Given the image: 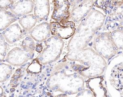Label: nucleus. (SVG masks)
I'll use <instances>...</instances> for the list:
<instances>
[{
	"label": "nucleus",
	"instance_id": "obj_3",
	"mask_svg": "<svg viewBox=\"0 0 123 97\" xmlns=\"http://www.w3.org/2000/svg\"><path fill=\"white\" fill-rule=\"evenodd\" d=\"M27 64H28V63L27 64H25V65H22L21 66V68H23V67H25V66Z\"/></svg>",
	"mask_w": 123,
	"mask_h": 97
},
{
	"label": "nucleus",
	"instance_id": "obj_15",
	"mask_svg": "<svg viewBox=\"0 0 123 97\" xmlns=\"http://www.w3.org/2000/svg\"><path fill=\"white\" fill-rule=\"evenodd\" d=\"M20 87H22V88H25V85H23V86H20Z\"/></svg>",
	"mask_w": 123,
	"mask_h": 97
},
{
	"label": "nucleus",
	"instance_id": "obj_61",
	"mask_svg": "<svg viewBox=\"0 0 123 97\" xmlns=\"http://www.w3.org/2000/svg\"></svg>",
	"mask_w": 123,
	"mask_h": 97
},
{
	"label": "nucleus",
	"instance_id": "obj_22",
	"mask_svg": "<svg viewBox=\"0 0 123 97\" xmlns=\"http://www.w3.org/2000/svg\"><path fill=\"white\" fill-rule=\"evenodd\" d=\"M14 79H15V80H17V78L16 77H14Z\"/></svg>",
	"mask_w": 123,
	"mask_h": 97
},
{
	"label": "nucleus",
	"instance_id": "obj_37",
	"mask_svg": "<svg viewBox=\"0 0 123 97\" xmlns=\"http://www.w3.org/2000/svg\"><path fill=\"white\" fill-rule=\"evenodd\" d=\"M50 73V71H47V73Z\"/></svg>",
	"mask_w": 123,
	"mask_h": 97
},
{
	"label": "nucleus",
	"instance_id": "obj_26",
	"mask_svg": "<svg viewBox=\"0 0 123 97\" xmlns=\"http://www.w3.org/2000/svg\"><path fill=\"white\" fill-rule=\"evenodd\" d=\"M14 7H13V6H12V7H11L10 8L11 9H13V8H14Z\"/></svg>",
	"mask_w": 123,
	"mask_h": 97
},
{
	"label": "nucleus",
	"instance_id": "obj_31",
	"mask_svg": "<svg viewBox=\"0 0 123 97\" xmlns=\"http://www.w3.org/2000/svg\"><path fill=\"white\" fill-rule=\"evenodd\" d=\"M49 80H50V79H48V82H49Z\"/></svg>",
	"mask_w": 123,
	"mask_h": 97
},
{
	"label": "nucleus",
	"instance_id": "obj_54",
	"mask_svg": "<svg viewBox=\"0 0 123 97\" xmlns=\"http://www.w3.org/2000/svg\"><path fill=\"white\" fill-rule=\"evenodd\" d=\"M20 2H22V1H23V0H20Z\"/></svg>",
	"mask_w": 123,
	"mask_h": 97
},
{
	"label": "nucleus",
	"instance_id": "obj_6",
	"mask_svg": "<svg viewBox=\"0 0 123 97\" xmlns=\"http://www.w3.org/2000/svg\"><path fill=\"white\" fill-rule=\"evenodd\" d=\"M16 73H17V74H20V71H16Z\"/></svg>",
	"mask_w": 123,
	"mask_h": 97
},
{
	"label": "nucleus",
	"instance_id": "obj_48",
	"mask_svg": "<svg viewBox=\"0 0 123 97\" xmlns=\"http://www.w3.org/2000/svg\"><path fill=\"white\" fill-rule=\"evenodd\" d=\"M39 78H41V76H39Z\"/></svg>",
	"mask_w": 123,
	"mask_h": 97
},
{
	"label": "nucleus",
	"instance_id": "obj_12",
	"mask_svg": "<svg viewBox=\"0 0 123 97\" xmlns=\"http://www.w3.org/2000/svg\"><path fill=\"white\" fill-rule=\"evenodd\" d=\"M7 13L8 14H9V15H12V13H10V12H8Z\"/></svg>",
	"mask_w": 123,
	"mask_h": 97
},
{
	"label": "nucleus",
	"instance_id": "obj_17",
	"mask_svg": "<svg viewBox=\"0 0 123 97\" xmlns=\"http://www.w3.org/2000/svg\"><path fill=\"white\" fill-rule=\"evenodd\" d=\"M13 83H14V84H16L17 83V81H15L14 82H13Z\"/></svg>",
	"mask_w": 123,
	"mask_h": 97
},
{
	"label": "nucleus",
	"instance_id": "obj_57",
	"mask_svg": "<svg viewBox=\"0 0 123 97\" xmlns=\"http://www.w3.org/2000/svg\"><path fill=\"white\" fill-rule=\"evenodd\" d=\"M50 71H51V69H50Z\"/></svg>",
	"mask_w": 123,
	"mask_h": 97
},
{
	"label": "nucleus",
	"instance_id": "obj_13",
	"mask_svg": "<svg viewBox=\"0 0 123 97\" xmlns=\"http://www.w3.org/2000/svg\"><path fill=\"white\" fill-rule=\"evenodd\" d=\"M39 60H40L41 61H42V60H43V58H39Z\"/></svg>",
	"mask_w": 123,
	"mask_h": 97
},
{
	"label": "nucleus",
	"instance_id": "obj_34",
	"mask_svg": "<svg viewBox=\"0 0 123 97\" xmlns=\"http://www.w3.org/2000/svg\"><path fill=\"white\" fill-rule=\"evenodd\" d=\"M32 18H34V19H35V18H35V16H33Z\"/></svg>",
	"mask_w": 123,
	"mask_h": 97
},
{
	"label": "nucleus",
	"instance_id": "obj_10",
	"mask_svg": "<svg viewBox=\"0 0 123 97\" xmlns=\"http://www.w3.org/2000/svg\"><path fill=\"white\" fill-rule=\"evenodd\" d=\"M26 93H27V91H25V92L23 93V94L25 95Z\"/></svg>",
	"mask_w": 123,
	"mask_h": 97
},
{
	"label": "nucleus",
	"instance_id": "obj_47",
	"mask_svg": "<svg viewBox=\"0 0 123 97\" xmlns=\"http://www.w3.org/2000/svg\"><path fill=\"white\" fill-rule=\"evenodd\" d=\"M6 55V54H5V53H4V55Z\"/></svg>",
	"mask_w": 123,
	"mask_h": 97
},
{
	"label": "nucleus",
	"instance_id": "obj_51",
	"mask_svg": "<svg viewBox=\"0 0 123 97\" xmlns=\"http://www.w3.org/2000/svg\"><path fill=\"white\" fill-rule=\"evenodd\" d=\"M57 73H55V74H57Z\"/></svg>",
	"mask_w": 123,
	"mask_h": 97
},
{
	"label": "nucleus",
	"instance_id": "obj_7",
	"mask_svg": "<svg viewBox=\"0 0 123 97\" xmlns=\"http://www.w3.org/2000/svg\"><path fill=\"white\" fill-rule=\"evenodd\" d=\"M27 84L28 85H30L31 84V82H28Z\"/></svg>",
	"mask_w": 123,
	"mask_h": 97
},
{
	"label": "nucleus",
	"instance_id": "obj_60",
	"mask_svg": "<svg viewBox=\"0 0 123 97\" xmlns=\"http://www.w3.org/2000/svg\"><path fill=\"white\" fill-rule=\"evenodd\" d=\"M45 97H47V96H45Z\"/></svg>",
	"mask_w": 123,
	"mask_h": 97
},
{
	"label": "nucleus",
	"instance_id": "obj_20",
	"mask_svg": "<svg viewBox=\"0 0 123 97\" xmlns=\"http://www.w3.org/2000/svg\"><path fill=\"white\" fill-rule=\"evenodd\" d=\"M56 90V89H55V87H53V88H52V90Z\"/></svg>",
	"mask_w": 123,
	"mask_h": 97
},
{
	"label": "nucleus",
	"instance_id": "obj_2",
	"mask_svg": "<svg viewBox=\"0 0 123 97\" xmlns=\"http://www.w3.org/2000/svg\"><path fill=\"white\" fill-rule=\"evenodd\" d=\"M9 77H10V75H9V74H8V75L6 76V79H8Z\"/></svg>",
	"mask_w": 123,
	"mask_h": 97
},
{
	"label": "nucleus",
	"instance_id": "obj_42",
	"mask_svg": "<svg viewBox=\"0 0 123 97\" xmlns=\"http://www.w3.org/2000/svg\"><path fill=\"white\" fill-rule=\"evenodd\" d=\"M50 74H48V75H47V76H50Z\"/></svg>",
	"mask_w": 123,
	"mask_h": 97
},
{
	"label": "nucleus",
	"instance_id": "obj_40",
	"mask_svg": "<svg viewBox=\"0 0 123 97\" xmlns=\"http://www.w3.org/2000/svg\"><path fill=\"white\" fill-rule=\"evenodd\" d=\"M37 83H35V85H37Z\"/></svg>",
	"mask_w": 123,
	"mask_h": 97
},
{
	"label": "nucleus",
	"instance_id": "obj_36",
	"mask_svg": "<svg viewBox=\"0 0 123 97\" xmlns=\"http://www.w3.org/2000/svg\"><path fill=\"white\" fill-rule=\"evenodd\" d=\"M17 85H15L13 86V87H17Z\"/></svg>",
	"mask_w": 123,
	"mask_h": 97
},
{
	"label": "nucleus",
	"instance_id": "obj_53",
	"mask_svg": "<svg viewBox=\"0 0 123 97\" xmlns=\"http://www.w3.org/2000/svg\"><path fill=\"white\" fill-rule=\"evenodd\" d=\"M15 40H13V42H15Z\"/></svg>",
	"mask_w": 123,
	"mask_h": 97
},
{
	"label": "nucleus",
	"instance_id": "obj_35",
	"mask_svg": "<svg viewBox=\"0 0 123 97\" xmlns=\"http://www.w3.org/2000/svg\"><path fill=\"white\" fill-rule=\"evenodd\" d=\"M74 77H77V75H74Z\"/></svg>",
	"mask_w": 123,
	"mask_h": 97
},
{
	"label": "nucleus",
	"instance_id": "obj_55",
	"mask_svg": "<svg viewBox=\"0 0 123 97\" xmlns=\"http://www.w3.org/2000/svg\"><path fill=\"white\" fill-rule=\"evenodd\" d=\"M2 64H3L2 63H0V65H2Z\"/></svg>",
	"mask_w": 123,
	"mask_h": 97
},
{
	"label": "nucleus",
	"instance_id": "obj_11",
	"mask_svg": "<svg viewBox=\"0 0 123 97\" xmlns=\"http://www.w3.org/2000/svg\"><path fill=\"white\" fill-rule=\"evenodd\" d=\"M68 94H72V92H71V91H69V92H68Z\"/></svg>",
	"mask_w": 123,
	"mask_h": 97
},
{
	"label": "nucleus",
	"instance_id": "obj_8",
	"mask_svg": "<svg viewBox=\"0 0 123 97\" xmlns=\"http://www.w3.org/2000/svg\"><path fill=\"white\" fill-rule=\"evenodd\" d=\"M12 6V4H9V6L10 8Z\"/></svg>",
	"mask_w": 123,
	"mask_h": 97
},
{
	"label": "nucleus",
	"instance_id": "obj_27",
	"mask_svg": "<svg viewBox=\"0 0 123 97\" xmlns=\"http://www.w3.org/2000/svg\"><path fill=\"white\" fill-rule=\"evenodd\" d=\"M33 56H34V54L33 55H32V56H31V58H33Z\"/></svg>",
	"mask_w": 123,
	"mask_h": 97
},
{
	"label": "nucleus",
	"instance_id": "obj_19",
	"mask_svg": "<svg viewBox=\"0 0 123 97\" xmlns=\"http://www.w3.org/2000/svg\"><path fill=\"white\" fill-rule=\"evenodd\" d=\"M27 56H28V57H30V56H31V55L30 54H27Z\"/></svg>",
	"mask_w": 123,
	"mask_h": 97
},
{
	"label": "nucleus",
	"instance_id": "obj_23",
	"mask_svg": "<svg viewBox=\"0 0 123 97\" xmlns=\"http://www.w3.org/2000/svg\"><path fill=\"white\" fill-rule=\"evenodd\" d=\"M25 45H26V43H23V45L25 46Z\"/></svg>",
	"mask_w": 123,
	"mask_h": 97
},
{
	"label": "nucleus",
	"instance_id": "obj_25",
	"mask_svg": "<svg viewBox=\"0 0 123 97\" xmlns=\"http://www.w3.org/2000/svg\"><path fill=\"white\" fill-rule=\"evenodd\" d=\"M21 14H19V15H18V16H19V17H20V16H21Z\"/></svg>",
	"mask_w": 123,
	"mask_h": 97
},
{
	"label": "nucleus",
	"instance_id": "obj_39",
	"mask_svg": "<svg viewBox=\"0 0 123 97\" xmlns=\"http://www.w3.org/2000/svg\"><path fill=\"white\" fill-rule=\"evenodd\" d=\"M51 41V39H49L48 40V41Z\"/></svg>",
	"mask_w": 123,
	"mask_h": 97
},
{
	"label": "nucleus",
	"instance_id": "obj_44",
	"mask_svg": "<svg viewBox=\"0 0 123 97\" xmlns=\"http://www.w3.org/2000/svg\"><path fill=\"white\" fill-rule=\"evenodd\" d=\"M3 34H4L5 33V32H3Z\"/></svg>",
	"mask_w": 123,
	"mask_h": 97
},
{
	"label": "nucleus",
	"instance_id": "obj_16",
	"mask_svg": "<svg viewBox=\"0 0 123 97\" xmlns=\"http://www.w3.org/2000/svg\"><path fill=\"white\" fill-rule=\"evenodd\" d=\"M64 2H65L66 4H68V1H64Z\"/></svg>",
	"mask_w": 123,
	"mask_h": 97
},
{
	"label": "nucleus",
	"instance_id": "obj_50",
	"mask_svg": "<svg viewBox=\"0 0 123 97\" xmlns=\"http://www.w3.org/2000/svg\"><path fill=\"white\" fill-rule=\"evenodd\" d=\"M49 70V69H48V68H47V69H46V70Z\"/></svg>",
	"mask_w": 123,
	"mask_h": 97
},
{
	"label": "nucleus",
	"instance_id": "obj_56",
	"mask_svg": "<svg viewBox=\"0 0 123 97\" xmlns=\"http://www.w3.org/2000/svg\"><path fill=\"white\" fill-rule=\"evenodd\" d=\"M31 85H33V84H32V83H31Z\"/></svg>",
	"mask_w": 123,
	"mask_h": 97
},
{
	"label": "nucleus",
	"instance_id": "obj_58",
	"mask_svg": "<svg viewBox=\"0 0 123 97\" xmlns=\"http://www.w3.org/2000/svg\"><path fill=\"white\" fill-rule=\"evenodd\" d=\"M4 88H5V86H4Z\"/></svg>",
	"mask_w": 123,
	"mask_h": 97
},
{
	"label": "nucleus",
	"instance_id": "obj_32",
	"mask_svg": "<svg viewBox=\"0 0 123 97\" xmlns=\"http://www.w3.org/2000/svg\"><path fill=\"white\" fill-rule=\"evenodd\" d=\"M9 68H10V69H12V67H9Z\"/></svg>",
	"mask_w": 123,
	"mask_h": 97
},
{
	"label": "nucleus",
	"instance_id": "obj_4",
	"mask_svg": "<svg viewBox=\"0 0 123 97\" xmlns=\"http://www.w3.org/2000/svg\"><path fill=\"white\" fill-rule=\"evenodd\" d=\"M28 85H26L25 87V88H24V89H28Z\"/></svg>",
	"mask_w": 123,
	"mask_h": 97
},
{
	"label": "nucleus",
	"instance_id": "obj_41",
	"mask_svg": "<svg viewBox=\"0 0 123 97\" xmlns=\"http://www.w3.org/2000/svg\"><path fill=\"white\" fill-rule=\"evenodd\" d=\"M19 97H23V96H19Z\"/></svg>",
	"mask_w": 123,
	"mask_h": 97
},
{
	"label": "nucleus",
	"instance_id": "obj_21",
	"mask_svg": "<svg viewBox=\"0 0 123 97\" xmlns=\"http://www.w3.org/2000/svg\"><path fill=\"white\" fill-rule=\"evenodd\" d=\"M48 96H50V95H51V93H48Z\"/></svg>",
	"mask_w": 123,
	"mask_h": 97
},
{
	"label": "nucleus",
	"instance_id": "obj_38",
	"mask_svg": "<svg viewBox=\"0 0 123 97\" xmlns=\"http://www.w3.org/2000/svg\"><path fill=\"white\" fill-rule=\"evenodd\" d=\"M26 15H25V16H24L23 17V18H26Z\"/></svg>",
	"mask_w": 123,
	"mask_h": 97
},
{
	"label": "nucleus",
	"instance_id": "obj_45",
	"mask_svg": "<svg viewBox=\"0 0 123 97\" xmlns=\"http://www.w3.org/2000/svg\"><path fill=\"white\" fill-rule=\"evenodd\" d=\"M35 87V85H33V87Z\"/></svg>",
	"mask_w": 123,
	"mask_h": 97
},
{
	"label": "nucleus",
	"instance_id": "obj_5",
	"mask_svg": "<svg viewBox=\"0 0 123 97\" xmlns=\"http://www.w3.org/2000/svg\"><path fill=\"white\" fill-rule=\"evenodd\" d=\"M54 87L55 88V89H56V90H57V89H58V87H58V86H55V87Z\"/></svg>",
	"mask_w": 123,
	"mask_h": 97
},
{
	"label": "nucleus",
	"instance_id": "obj_49",
	"mask_svg": "<svg viewBox=\"0 0 123 97\" xmlns=\"http://www.w3.org/2000/svg\"><path fill=\"white\" fill-rule=\"evenodd\" d=\"M7 92L8 93H9V91H7Z\"/></svg>",
	"mask_w": 123,
	"mask_h": 97
},
{
	"label": "nucleus",
	"instance_id": "obj_33",
	"mask_svg": "<svg viewBox=\"0 0 123 97\" xmlns=\"http://www.w3.org/2000/svg\"><path fill=\"white\" fill-rule=\"evenodd\" d=\"M49 91H50V92H52V90H49Z\"/></svg>",
	"mask_w": 123,
	"mask_h": 97
},
{
	"label": "nucleus",
	"instance_id": "obj_29",
	"mask_svg": "<svg viewBox=\"0 0 123 97\" xmlns=\"http://www.w3.org/2000/svg\"><path fill=\"white\" fill-rule=\"evenodd\" d=\"M47 28H48V29H49V26H48V27H47Z\"/></svg>",
	"mask_w": 123,
	"mask_h": 97
},
{
	"label": "nucleus",
	"instance_id": "obj_28",
	"mask_svg": "<svg viewBox=\"0 0 123 97\" xmlns=\"http://www.w3.org/2000/svg\"><path fill=\"white\" fill-rule=\"evenodd\" d=\"M67 93H68V92H67V91H66V92H65V94H67Z\"/></svg>",
	"mask_w": 123,
	"mask_h": 97
},
{
	"label": "nucleus",
	"instance_id": "obj_9",
	"mask_svg": "<svg viewBox=\"0 0 123 97\" xmlns=\"http://www.w3.org/2000/svg\"><path fill=\"white\" fill-rule=\"evenodd\" d=\"M47 85L48 86V87H49V83L47 82Z\"/></svg>",
	"mask_w": 123,
	"mask_h": 97
},
{
	"label": "nucleus",
	"instance_id": "obj_1",
	"mask_svg": "<svg viewBox=\"0 0 123 97\" xmlns=\"http://www.w3.org/2000/svg\"><path fill=\"white\" fill-rule=\"evenodd\" d=\"M15 90L14 89H13V88H12V89H10V91L12 92H13V91H15Z\"/></svg>",
	"mask_w": 123,
	"mask_h": 97
},
{
	"label": "nucleus",
	"instance_id": "obj_14",
	"mask_svg": "<svg viewBox=\"0 0 123 97\" xmlns=\"http://www.w3.org/2000/svg\"><path fill=\"white\" fill-rule=\"evenodd\" d=\"M29 38H28V37H26V40H29Z\"/></svg>",
	"mask_w": 123,
	"mask_h": 97
},
{
	"label": "nucleus",
	"instance_id": "obj_52",
	"mask_svg": "<svg viewBox=\"0 0 123 97\" xmlns=\"http://www.w3.org/2000/svg\"><path fill=\"white\" fill-rule=\"evenodd\" d=\"M73 64V63H72V62H71V64Z\"/></svg>",
	"mask_w": 123,
	"mask_h": 97
},
{
	"label": "nucleus",
	"instance_id": "obj_46",
	"mask_svg": "<svg viewBox=\"0 0 123 97\" xmlns=\"http://www.w3.org/2000/svg\"><path fill=\"white\" fill-rule=\"evenodd\" d=\"M45 68V66H43V68Z\"/></svg>",
	"mask_w": 123,
	"mask_h": 97
},
{
	"label": "nucleus",
	"instance_id": "obj_18",
	"mask_svg": "<svg viewBox=\"0 0 123 97\" xmlns=\"http://www.w3.org/2000/svg\"><path fill=\"white\" fill-rule=\"evenodd\" d=\"M47 89V87H45L44 88L43 90H46Z\"/></svg>",
	"mask_w": 123,
	"mask_h": 97
},
{
	"label": "nucleus",
	"instance_id": "obj_24",
	"mask_svg": "<svg viewBox=\"0 0 123 97\" xmlns=\"http://www.w3.org/2000/svg\"><path fill=\"white\" fill-rule=\"evenodd\" d=\"M60 17H58V20H60Z\"/></svg>",
	"mask_w": 123,
	"mask_h": 97
},
{
	"label": "nucleus",
	"instance_id": "obj_30",
	"mask_svg": "<svg viewBox=\"0 0 123 97\" xmlns=\"http://www.w3.org/2000/svg\"><path fill=\"white\" fill-rule=\"evenodd\" d=\"M64 71H62L61 72V73H64Z\"/></svg>",
	"mask_w": 123,
	"mask_h": 97
},
{
	"label": "nucleus",
	"instance_id": "obj_59",
	"mask_svg": "<svg viewBox=\"0 0 123 97\" xmlns=\"http://www.w3.org/2000/svg\"><path fill=\"white\" fill-rule=\"evenodd\" d=\"M39 97H41V96H39Z\"/></svg>",
	"mask_w": 123,
	"mask_h": 97
},
{
	"label": "nucleus",
	"instance_id": "obj_43",
	"mask_svg": "<svg viewBox=\"0 0 123 97\" xmlns=\"http://www.w3.org/2000/svg\"><path fill=\"white\" fill-rule=\"evenodd\" d=\"M66 68H67V69H68V67H66Z\"/></svg>",
	"mask_w": 123,
	"mask_h": 97
}]
</instances>
